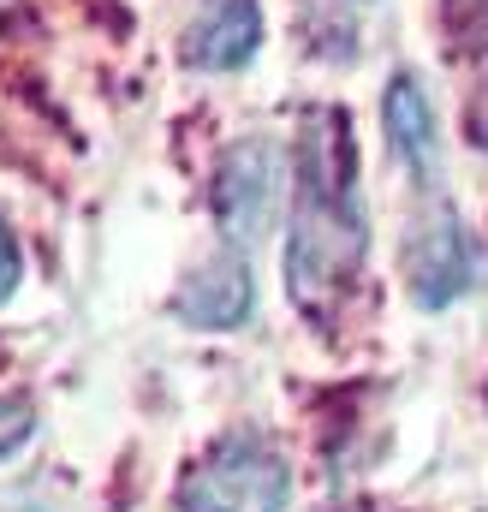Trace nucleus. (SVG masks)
<instances>
[{"label": "nucleus", "instance_id": "10", "mask_svg": "<svg viewBox=\"0 0 488 512\" xmlns=\"http://www.w3.org/2000/svg\"><path fill=\"white\" fill-rule=\"evenodd\" d=\"M447 12L459 18V30H465V36L477 30V42H488V0H447Z\"/></svg>", "mask_w": 488, "mask_h": 512}, {"label": "nucleus", "instance_id": "1", "mask_svg": "<svg viewBox=\"0 0 488 512\" xmlns=\"http://www.w3.org/2000/svg\"><path fill=\"white\" fill-rule=\"evenodd\" d=\"M364 197H358V149L346 114L328 108L304 137V173H298V215L286 239V280L298 310L328 316L334 292L364 262Z\"/></svg>", "mask_w": 488, "mask_h": 512}, {"label": "nucleus", "instance_id": "9", "mask_svg": "<svg viewBox=\"0 0 488 512\" xmlns=\"http://www.w3.org/2000/svg\"><path fill=\"white\" fill-rule=\"evenodd\" d=\"M18 280H24V251H18V233L0 221V304L18 292Z\"/></svg>", "mask_w": 488, "mask_h": 512}, {"label": "nucleus", "instance_id": "7", "mask_svg": "<svg viewBox=\"0 0 488 512\" xmlns=\"http://www.w3.org/2000/svg\"><path fill=\"white\" fill-rule=\"evenodd\" d=\"M381 126L393 155L405 161V173L417 185H435L441 179V131H435V102L429 90L411 78V72H393L387 78V96H381Z\"/></svg>", "mask_w": 488, "mask_h": 512}, {"label": "nucleus", "instance_id": "3", "mask_svg": "<svg viewBox=\"0 0 488 512\" xmlns=\"http://www.w3.org/2000/svg\"><path fill=\"white\" fill-rule=\"evenodd\" d=\"M280 185H286V155H280V143H268V137H244V143H233V149L215 161L209 209H215V227H221V239H227L233 251L256 245V239L274 227Z\"/></svg>", "mask_w": 488, "mask_h": 512}, {"label": "nucleus", "instance_id": "11", "mask_svg": "<svg viewBox=\"0 0 488 512\" xmlns=\"http://www.w3.org/2000/svg\"><path fill=\"white\" fill-rule=\"evenodd\" d=\"M0 6H6V0H0Z\"/></svg>", "mask_w": 488, "mask_h": 512}, {"label": "nucleus", "instance_id": "6", "mask_svg": "<svg viewBox=\"0 0 488 512\" xmlns=\"http://www.w3.org/2000/svg\"><path fill=\"white\" fill-rule=\"evenodd\" d=\"M262 0H209L185 30V60L197 72H244L262 48Z\"/></svg>", "mask_w": 488, "mask_h": 512}, {"label": "nucleus", "instance_id": "8", "mask_svg": "<svg viewBox=\"0 0 488 512\" xmlns=\"http://www.w3.org/2000/svg\"><path fill=\"white\" fill-rule=\"evenodd\" d=\"M36 435V405L24 393H0V459H12Z\"/></svg>", "mask_w": 488, "mask_h": 512}, {"label": "nucleus", "instance_id": "4", "mask_svg": "<svg viewBox=\"0 0 488 512\" xmlns=\"http://www.w3.org/2000/svg\"><path fill=\"white\" fill-rule=\"evenodd\" d=\"M405 286L423 310H447L459 304L471 286H483V256L471 245V233L459 227L453 209L417 221L411 245H405Z\"/></svg>", "mask_w": 488, "mask_h": 512}, {"label": "nucleus", "instance_id": "5", "mask_svg": "<svg viewBox=\"0 0 488 512\" xmlns=\"http://www.w3.org/2000/svg\"><path fill=\"white\" fill-rule=\"evenodd\" d=\"M250 310H256V280H250L244 251H233V245L215 256V262H203V268L179 286V298H173V316H179L185 328H203V334L244 328Z\"/></svg>", "mask_w": 488, "mask_h": 512}, {"label": "nucleus", "instance_id": "2", "mask_svg": "<svg viewBox=\"0 0 488 512\" xmlns=\"http://www.w3.org/2000/svg\"><path fill=\"white\" fill-rule=\"evenodd\" d=\"M286 495H292V471L256 435L215 441L179 477V512H286Z\"/></svg>", "mask_w": 488, "mask_h": 512}, {"label": "nucleus", "instance_id": "12", "mask_svg": "<svg viewBox=\"0 0 488 512\" xmlns=\"http://www.w3.org/2000/svg\"><path fill=\"white\" fill-rule=\"evenodd\" d=\"M364 6H369V0H364Z\"/></svg>", "mask_w": 488, "mask_h": 512}]
</instances>
